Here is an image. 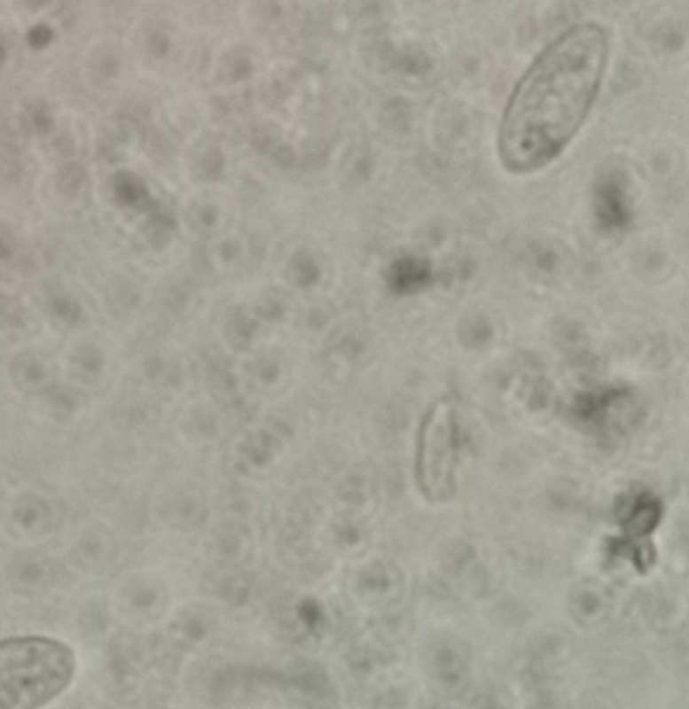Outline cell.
<instances>
[{
    "label": "cell",
    "mask_w": 689,
    "mask_h": 709,
    "mask_svg": "<svg viewBox=\"0 0 689 709\" xmlns=\"http://www.w3.org/2000/svg\"><path fill=\"white\" fill-rule=\"evenodd\" d=\"M609 63V35L597 22L567 28L526 69L504 109L498 155L510 174L552 164L587 121Z\"/></svg>",
    "instance_id": "6da1fadb"
},
{
    "label": "cell",
    "mask_w": 689,
    "mask_h": 709,
    "mask_svg": "<svg viewBox=\"0 0 689 709\" xmlns=\"http://www.w3.org/2000/svg\"><path fill=\"white\" fill-rule=\"evenodd\" d=\"M75 653L44 637L0 641V709H39L67 690Z\"/></svg>",
    "instance_id": "7a4b0ae2"
}]
</instances>
